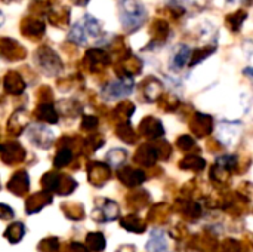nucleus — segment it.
Here are the masks:
<instances>
[{
  "mask_svg": "<svg viewBox=\"0 0 253 252\" xmlns=\"http://www.w3.org/2000/svg\"><path fill=\"white\" fill-rule=\"evenodd\" d=\"M104 36V30L98 18L90 13H86L82 19L73 24L68 33V40L79 46H86L92 40H101Z\"/></svg>",
  "mask_w": 253,
  "mask_h": 252,
  "instance_id": "obj_1",
  "label": "nucleus"
},
{
  "mask_svg": "<svg viewBox=\"0 0 253 252\" xmlns=\"http://www.w3.org/2000/svg\"><path fill=\"white\" fill-rule=\"evenodd\" d=\"M117 9L120 25L126 33L138 31L147 19V9L138 0H119Z\"/></svg>",
  "mask_w": 253,
  "mask_h": 252,
  "instance_id": "obj_2",
  "label": "nucleus"
},
{
  "mask_svg": "<svg viewBox=\"0 0 253 252\" xmlns=\"http://www.w3.org/2000/svg\"><path fill=\"white\" fill-rule=\"evenodd\" d=\"M21 34L31 39V40H39L44 36L46 33V22L42 18L27 15L21 19L19 22Z\"/></svg>",
  "mask_w": 253,
  "mask_h": 252,
  "instance_id": "obj_3",
  "label": "nucleus"
},
{
  "mask_svg": "<svg viewBox=\"0 0 253 252\" xmlns=\"http://www.w3.org/2000/svg\"><path fill=\"white\" fill-rule=\"evenodd\" d=\"M36 59L39 61V64L50 74L56 73L58 70H61L62 62L59 59V56L56 55V52L50 48V46H40L36 52Z\"/></svg>",
  "mask_w": 253,
  "mask_h": 252,
  "instance_id": "obj_4",
  "label": "nucleus"
},
{
  "mask_svg": "<svg viewBox=\"0 0 253 252\" xmlns=\"http://www.w3.org/2000/svg\"><path fill=\"white\" fill-rule=\"evenodd\" d=\"M132 91H133V80L130 77H123V79L108 83L104 88V95L108 100H116V98L129 95Z\"/></svg>",
  "mask_w": 253,
  "mask_h": 252,
  "instance_id": "obj_5",
  "label": "nucleus"
},
{
  "mask_svg": "<svg viewBox=\"0 0 253 252\" xmlns=\"http://www.w3.org/2000/svg\"><path fill=\"white\" fill-rule=\"evenodd\" d=\"M0 46H1V55L6 59L18 61V59L25 58V53H27L25 48L19 42H16V40H13L10 37H1L0 39Z\"/></svg>",
  "mask_w": 253,
  "mask_h": 252,
  "instance_id": "obj_6",
  "label": "nucleus"
},
{
  "mask_svg": "<svg viewBox=\"0 0 253 252\" xmlns=\"http://www.w3.org/2000/svg\"><path fill=\"white\" fill-rule=\"evenodd\" d=\"M150 34L153 37L151 43L153 45H163L169 34H170V27H169V22L165 19V18H156L151 21V25H150Z\"/></svg>",
  "mask_w": 253,
  "mask_h": 252,
  "instance_id": "obj_7",
  "label": "nucleus"
},
{
  "mask_svg": "<svg viewBox=\"0 0 253 252\" xmlns=\"http://www.w3.org/2000/svg\"><path fill=\"white\" fill-rule=\"evenodd\" d=\"M70 19H71V10L67 6L53 7L47 16V21L58 28H65L67 25H70Z\"/></svg>",
  "mask_w": 253,
  "mask_h": 252,
  "instance_id": "obj_8",
  "label": "nucleus"
},
{
  "mask_svg": "<svg viewBox=\"0 0 253 252\" xmlns=\"http://www.w3.org/2000/svg\"><path fill=\"white\" fill-rule=\"evenodd\" d=\"M246 19H248V12L245 9H237L225 16V25L231 30V33H239Z\"/></svg>",
  "mask_w": 253,
  "mask_h": 252,
  "instance_id": "obj_9",
  "label": "nucleus"
},
{
  "mask_svg": "<svg viewBox=\"0 0 253 252\" xmlns=\"http://www.w3.org/2000/svg\"><path fill=\"white\" fill-rule=\"evenodd\" d=\"M52 4L46 0H31L30 6H28V12L30 15L33 16H37V18H47L50 10H52Z\"/></svg>",
  "mask_w": 253,
  "mask_h": 252,
  "instance_id": "obj_10",
  "label": "nucleus"
},
{
  "mask_svg": "<svg viewBox=\"0 0 253 252\" xmlns=\"http://www.w3.org/2000/svg\"><path fill=\"white\" fill-rule=\"evenodd\" d=\"M193 56V50H191V48L190 46H187V45H182L179 49H178V52L175 53V56H173V59H172V68H175V70H181V68H184V65L187 64V62H190V58Z\"/></svg>",
  "mask_w": 253,
  "mask_h": 252,
  "instance_id": "obj_11",
  "label": "nucleus"
},
{
  "mask_svg": "<svg viewBox=\"0 0 253 252\" xmlns=\"http://www.w3.org/2000/svg\"><path fill=\"white\" fill-rule=\"evenodd\" d=\"M215 49H216V46H205L203 49H196V50H193V59H191V65H194V64H197V62H200L202 59H205L206 56H209L212 52H215Z\"/></svg>",
  "mask_w": 253,
  "mask_h": 252,
  "instance_id": "obj_12",
  "label": "nucleus"
},
{
  "mask_svg": "<svg viewBox=\"0 0 253 252\" xmlns=\"http://www.w3.org/2000/svg\"><path fill=\"white\" fill-rule=\"evenodd\" d=\"M243 73H245V74L252 80V83H253V67H248V68H245V70H243Z\"/></svg>",
  "mask_w": 253,
  "mask_h": 252,
  "instance_id": "obj_13",
  "label": "nucleus"
},
{
  "mask_svg": "<svg viewBox=\"0 0 253 252\" xmlns=\"http://www.w3.org/2000/svg\"><path fill=\"white\" fill-rule=\"evenodd\" d=\"M74 1V4H77V6H86L90 0H73Z\"/></svg>",
  "mask_w": 253,
  "mask_h": 252,
  "instance_id": "obj_14",
  "label": "nucleus"
},
{
  "mask_svg": "<svg viewBox=\"0 0 253 252\" xmlns=\"http://www.w3.org/2000/svg\"><path fill=\"white\" fill-rule=\"evenodd\" d=\"M3 3H12V1H19V0H1Z\"/></svg>",
  "mask_w": 253,
  "mask_h": 252,
  "instance_id": "obj_15",
  "label": "nucleus"
},
{
  "mask_svg": "<svg viewBox=\"0 0 253 252\" xmlns=\"http://www.w3.org/2000/svg\"><path fill=\"white\" fill-rule=\"evenodd\" d=\"M245 1H246L248 4H253V0H245Z\"/></svg>",
  "mask_w": 253,
  "mask_h": 252,
  "instance_id": "obj_16",
  "label": "nucleus"
},
{
  "mask_svg": "<svg viewBox=\"0 0 253 252\" xmlns=\"http://www.w3.org/2000/svg\"><path fill=\"white\" fill-rule=\"evenodd\" d=\"M165 1H172V0H165Z\"/></svg>",
  "mask_w": 253,
  "mask_h": 252,
  "instance_id": "obj_17",
  "label": "nucleus"
}]
</instances>
